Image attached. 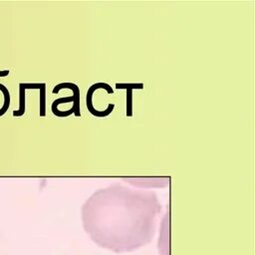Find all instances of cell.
<instances>
[{
	"label": "cell",
	"instance_id": "6da1fadb",
	"mask_svg": "<svg viewBox=\"0 0 255 255\" xmlns=\"http://www.w3.org/2000/svg\"><path fill=\"white\" fill-rule=\"evenodd\" d=\"M98 89H105L107 91L108 94H114V90L113 88L107 84V83H103V82H99V83H96L94 85H92L89 89H88V92H87V95H86V106H87V109L88 111L95 117L97 118H104V117H107L109 116L114 108H115V104H109V106L107 107V109L105 111H98L94 108L93 106V102H92V99H93V94L96 90Z\"/></svg>",
	"mask_w": 255,
	"mask_h": 255
},
{
	"label": "cell",
	"instance_id": "7a4b0ae2",
	"mask_svg": "<svg viewBox=\"0 0 255 255\" xmlns=\"http://www.w3.org/2000/svg\"><path fill=\"white\" fill-rule=\"evenodd\" d=\"M62 89H70V90L73 91V93H74V96H73V98H74V101H73L74 105H73L72 109H73L74 115L76 117H81V111H80V88L76 84H73V83H69V82H67V83H60V84H58L57 86L54 87L52 93L53 94H58L59 91L62 90Z\"/></svg>",
	"mask_w": 255,
	"mask_h": 255
},
{
	"label": "cell",
	"instance_id": "3957f363",
	"mask_svg": "<svg viewBox=\"0 0 255 255\" xmlns=\"http://www.w3.org/2000/svg\"><path fill=\"white\" fill-rule=\"evenodd\" d=\"M43 83H20L19 84V109L13 111V117H21L25 113V91L27 89H41Z\"/></svg>",
	"mask_w": 255,
	"mask_h": 255
},
{
	"label": "cell",
	"instance_id": "277c9868",
	"mask_svg": "<svg viewBox=\"0 0 255 255\" xmlns=\"http://www.w3.org/2000/svg\"><path fill=\"white\" fill-rule=\"evenodd\" d=\"M46 116V84L43 83L40 89V117Z\"/></svg>",
	"mask_w": 255,
	"mask_h": 255
},
{
	"label": "cell",
	"instance_id": "5b68a950",
	"mask_svg": "<svg viewBox=\"0 0 255 255\" xmlns=\"http://www.w3.org/2000/svg\"><path fill=\"white\" fill-rule=\"evenodd\" d=\"M117 89H121V90H127V89H135V90H141L143 89V84L142 83H117L115 86Z\"/></svg>",
	"mask_w": 255,
	"mask_h": 255
},
{
	"label": "cell",
	"instance_id": "8992f818",
	"mask_svg": "<svg viewBox=\"0 0 255 255\" xmlns=\"http://www.w3.org/2000/svg\"><path fill=\"white\" fill-rule=\"evenodd\" d=\"M127 117L132 116V90L127 89Z\"/></svg>",
	"mask_w": 255,
	"mask_h": 255
},
{
	"label": "cell",
	"instance_id": "52a82bcc",
	"mask_svg": "<svg viewBox=\"0 0 255 255\" xmlns=\"http://www.w3.org/2000/svg\"><path fill=\"white\" fill-rule=\"evenodd\" d=\"M74 101V98L73 96L72 97H65V98H59L57 100H55L51 106V110H55V109H58V106L62 103H70V102H73Z\"/></svg>",
	"mask_w": 255,
	"mask_h": 255
},
{
	"label": "cell",
	"instance_id": "ba28073f",
	"mask_svg": "<svg viewBox=\"0 0 255 255\" xmlns=\"http://www.w3.org/2000/svg\"><path fill=\"white\" fill-rule=\"evenodd\" d=\"M9 75V70H2L0 71V77H6Z\"/></svg>",
	"mask_w": 255,
	"mask_h": 255
}]
</instances>
